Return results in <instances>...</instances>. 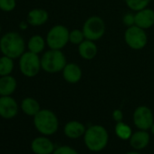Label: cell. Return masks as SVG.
Wrapping results in <instances>:
<instances>
[{
  "label": "cell",
  "instance_id": "cell-27",
  "mask_svg": "<svg viewBox=\"0 0 154 154\" xmlns=\"http://www.w3.org/2000/svg\"><path fill=\"white\" fill-rule=\"evenodd\" d=\"M122 23L127 27L132 26L135 25V14L133 13H126L122 17Z\"/></svg>",
  "mask_w": 154,
  "mask_h": 154
},
{
  "label": "cell",
  "instance_id": "cell-7",
  "mask_svg": "<svg viewBox=\"0 0 154 154\" xmlns=\"http://www.w3.org/2000/svg\"><path fill=\"white\" fill-rule=\"evenodd\" d=\"M82 30L85 34V39L96 42L104 35L106 25L101 17L92 16L85 20Z\"/></svg>",
  "mask_w": 154,
  "mask_h": 154
},
{
  "label": "cell",
  "instance_id": "cell-19",
  "mask_svg": "<svg viewBox=\"0 0 154 154\" xmlns=\"http://www.w3.org/2000/svg\"><path fill=\"white\" fill-rule=\"evenodd\" d=\"M20 108L26 115L32 117H34L41 110L39 102L32 97H26L23 99L20 104Z\"/></svg>",
  "mask_w": 154,
  "mask_h": 154
},
{
  "label": "cell",
  "instance_id": "cell-17",
  "mask_svg": "<svg viewBox=\"0 0 154 154\" xmlns=\"http://www.w3.org/2000/svg\"><path fill=\"white\" fill-rule=\"evenodd\" d=\"M79 55L87 61L93 60L98 54V47L94 41L85 39L78 45Z\"/></svg>",
  "mask_w": 154,
  "mask_h": 154
},
{
  "label": "cell",
  "instance_id": "cell-23",
  "mask_svg": "<svg viewBox=\"0 0 154 154\" xmlns=\"http://www.w3.org/2000/svg\"><path fill=\"white\" fill-rule=\"evenodd\" d=\"M126 6L133 12L148 8L150 0H124Z\"/></svg>",
  "mask_w": 154,
  "mask_h": 154
},
{
  "label": "cell",
  "instance_id": "cell-9",
  "mask_svg": "<svg viewBox=\"0 0 154 154\" xmlns=\"http://www.w3.org/2000/svg\"><path fill=\"white\" fill-rule=\"evenodd\" d=\"M133 123L139 130L148 131L154 122L152 111L145 105L138 106L133 112Z\"/></svg>",
  "mask_w": 154,
  "mask_h": 154
},
{
  "label": "cell",
  "instance_id": "cell-8",
  "mask_svg": "<svg viewBox=\"0 0 154 154\" xmlns=\"http://www.w3.org/2000/svg\"><path fill=\"white\" fill-rule=\"evenodd\" d=\"M124 41L131 49L141 50L147 45L148 43V35L146 30L135 25L127 27L124 33Z\"/></svg>",
  "mask_w": 154,
  "mask_h": 154
},
{
  "label": "cell",
  "instance_id": "cell-6",
  "mask_svg": "<svg viewBox=\"0 0 154 154\" xmlns=\"http://www.w3.org/2000/svg\"><path fill=\"white\" fill-rule=\"evenodd\" d=\"M19 69L24 76L28 78L35 77L42 70L41 57L39 54L26 51L19 58Z\"/></svg>",
  "mask_w": 154,
  "mask_h": 154
},
{
  "label": "cell",
  "instance_id": "cell-16",
  "mask_svg": "<svg viewBox=\"0 0 154 154\" xmlns=\"http://www.w3.org/2000/svg\"><path fill=\"white\" fill-rule=\"evenodd\" d=\"M48 19L49 14L46 10L43 8H34L28 12L26 21L28 22L29 26H41L46 24Z\"/></svg>",
  "mask_w": 154,
  "mask_h": 154
},
{
  "label": "cell",
  "instance_id": "cell-22",
  "mask_svg": "<svg viewBox=\"0 0 154 154\" xmlns=\"http://www.w3.org/2000/svg\"><path fill=\"white\" fill-rule=\"evenodd\" d=\"M114 131H115V134L117 135V137H119L121 140H129L132 134L131 128L123 122H116Z\"/></svg>",
  "mask_w": 154,
  "mask_h": 154
},
{
  "label": "cell",
  "instance_id": "cell-25",
  "mask_svg": "<svg viewBox=\"0 0 154 154\" xmlns=\"http://www.w3.org/2000/svg\"><path fill=\"white\" fill-rule=\"evenodd\" d=\"M17 7V0H0V10L3 12H12Z\"/></svg>",
  "mask_w": 154,
  "mask_h": 154
},
{
  "label": "cell",
  "instance_id": "cell-4",
  "mask_svg": "<svg viewBox=\"0 0 154 154\" xmlns=\"http://www.w3.org/2000/svg\"><path fill=\"white\" fill-rule=\"evenodd\" d=\"M66 63V57L62 50L49 49L41 56L42 70L48 73H56L62 72Z\"/></svg>",
  "mask_w": 154,
  "mask_h": 154
},
{
  "label": "cell",
  "instance_id": "cell-30",
  "mask_svg": "<svg viewBox=\"0 0 154 154\" xmlns=\"http://www.w3.org/2000/svg\"><path fill=\"white\" fill-rule=\"evenodd\" d=\"M125 154H140V153L138 152V151H129V152H127Z\"/></svg>",
  "mask_w": 154,
  "mask_h": 154
},
{
  "label": "cell",
  "instance_id": "cell-29",
  "mask_svg": "<svg viewBox=\"0 0 154 154\" xmlns=\"http://www.w3.org/2000/svg\"><path fill=\"white\" fill-rule=\"evenodd\" d=\"M28 26H29V24H28L27 21H22V22L19 24V28L22 29V30H26V29L28 27Z\"/></svg>",
  "mask_w": 154,
  "mask_h": 154
},
{
  "label": "cell",
  "instance_id": "cell-24",
  "mask_svg": "<svg viewBox=\"0 0 154 154\" xmlns=\"http://www.w3.org/2000/svg\"><path fill=\"white\" fill-rule=\"evenodd\" d=\"M84 40H85V34H84L83 30L78 29V28H75V29L70 31L69 42L71 44L79 45Z\"/></svg>",
  "mask_w": 154,
  "mask_h": 154
},
{
  "label": "cell",
  "instance_id": "cell-10",
  "mask_svg": "<svg viewBox=\"0 0 154 154\" xmlns=\"http://www.w3.org/2000/svg\"><path fill=\"white\" fill-rule=\"evenodd\" d=\"M19 111V105L12 96H0V117L6 120L15 118Z\"/></svg>",
  "mask_w": 154,
  "mask_h": 154
},
{
  "label": "cell",
  "instance_id": "cell-21",
  "mask_svg": "<svg viewBox=\"0 0 154 154\" xmlns=\"http://www.w3.org/2000/svg\"><path fill=\"white\" fill-rule=\"evenodd\" d=\"M14 59L6 55L0 57V76L11 74L14 70Z\"/></svg>",
  "mask_w": 154,
  "mask_h": 154
},
{
  "label": "cell",
  "instance_id": "cell-12",
  "mask_svg": "<svg viewBox=\"0 0 154 154\" xmlns=\"http://www.w3.org/2000/svg\"><path fill=\"white\" fill-rule=\"evenodd\" d=\"M63 80L71 85L79 83L83 76V71L79 64L75 63H67L62 71Z\"/></svg>",
  "mask_w": 154,
  "mask_h": 154
},
{
  "label": "cell",
  "instance_id": "cell-31",
  "mask_svg": "<svg viewBox=\"0 0 154 154\" xmlns=\"http://www.w3.org/2000/svg\"><path fill=\"white\" fill-rule=\"evenodd\" d=\"M149 130H150L151 133H152V134L154 135V122H153V124L151 125V127H150V129H149Z\"/></svg>",
  "mask_w": 154,
  "mask_h": 154
},
{
  "label": "cell",
  "instance_id": "cell-32",
  "mask_svg": "<svg viewBox=\"0 0 154 154\" xmlns=\"http://www.w3.org/2000/svg\"><path fill=\"white\" fill-rule=\"evenodd\" d=\"M1 31H2V27H1V26H0V34H1Z\"/></svg>",
  "mask_w": 154,
  "mask_h": 154
},
{
  "label": "cell",
  "instance_id": "cell-2",
  "mask_svg": "<svg viewBox=\"0 0 154 154\" xmlns=\"http://www.w3.org/2000/svg\"><path fill=\"white\" fill-rule=\"evenodd\" d=\"M86 148L93 152H99L105 149L109 141V134L105 127L95 124L88 127L84 135Z\"/></svg>",
  "mask_w": 154,
  "mask_h": 154
},
{
  "label": "cell",
  "instance_id": "cell-1",
  "mask_svg": "<svg viewBox=\"0 0 154 154\" xmlns=\"http://www.w3.org/2000/svg\"><path fill=\"white\" fill-rule=\"evenodd\" d=\"M26 44L17 32H8L0 38V52L12 59H19L26 52Z\"/></svg>",
  "mask_w": 154,
  "mask_h": 154
},
{
  "label": "cell",
  "instance_id": "cell-14",
  "mask_svg": "<svg viewBox=\"0 0 154 154\" xmlns=\"http://www.w3.org/2000/svg\"><path fill=\"white\" fill-rule=\"evenodd\" d=\"M86 127L84 123L78 121H70L63 127V133L69 139H79L84 137Z\"/></svg>",
  "mask_w": 154,
  "mask_h": 154
},
{
  "label": "cell",
  "instance_id": "cell-3",
  "mask_svg": "<svg viewBox=\"0 0 154 154\" xmlns=\"http://www.w3.org/2000/svg\"><path fill=\"white\" fill-rule=\"evenodd\" d=\"M34 125L36 131L45 136L54 134L59 128L56 114L49 109H41L34 116Z\"/></svg>",
  "mask_w": 154,
  "mask_h": 154
},
{
  "label": "cell",
  "instance_id": "cell-13",
  "mask_svg": "<svg viewBox=\"0 0 154 154\" xmlns=\"http://www.w3.org/2000/svg\"><path fill=\"white\" fill-rule=\"evenodd\" d=\"M135 26L147 30L154 26V10L149 8L135 12Z\"/></svg>",
  "mask_w": 154,
  "mask_h": 154
},
{
  "label": "cell",
  "instance_id": "cell-28",
  "mask_svg": "<svg viewBox=\"0 0 154 154\" xmlns=\"http://www.w3.org/2000/svg\"><path fill=\"white\" fill-rule=\"evenodd\" d=\"M112 119L116 122H120L123 121V112L122 110L116 109L112 112Z\"/></svg>",
  "mask_w": 154,
  "mask_h": 154
},
{
  "label": "cell",
  "instance_id": "cell-18",
  "mask_svg": "<svg viewBox=\"0 0 154 154\" xmlns=\"http://www.w3.org/2000/svg\"><path fill=\"white\" fill-rule=\"evenodd\" d=\"M17 79L11 74L0 76V96H11L17 90Z\"/></svg>",
  "mask_w": 154,
  "mask_h": 154
},
{
  "label": "cell",
  "instance_id": "cell-33",
  "mask_svg": "<svg viewBox=\"0 0 154 154\" xmlns=\"http://www.w3.org/2000/svg\"><path fill=\"white\" fill-rule=\"evenodd\" d=\"M153 54H154V49H153Z\"/></svg>",
  "mask_w": 154,
  "mask_h": 154
},
{
  "label": "cell",
  "instance_id": "cell-11",
  "mask_svg": "<svg viewBox=\"0 0 154 154\" xmlns=\"http://www.w3.org/2000/svg\"><path fill=\"white\" fill-rule=\"evenodd\" d=\"M30 147L35 154H53L55 149L54 142L45 135L35 138Z\"/></svg>",
  "mask_w": 154,
  "mask_h": 154
},
{
  "label": "cell",
  "instance_id": "cell-26",
  "mask_svg": "<svg viewBox=\"0 0 154 154\" xmlns=\"http://www.w3.org/2000/svg\"><path fill=\"white\" fill-rule=\"evenodd\" d=\"M53 154H79L75 149L68 145H63L54 149Z\"/></svg>",
  "mask_w": 154,
  "mask_h": 154
},
{
  "label": "cell",
  "instance_id": "cell-15",
  "mask_svg": "<svg viewBox=\"0 0 154 154\" xmlns=\"http://www.w3.org/2000/svg\"><path fill=\"white\" fill-rule=\"evenodd\" d=\"M149 134L147 131L138 130L135 132H132L131 138L129 139L131 147L135 150H140L145 149L149 143Z\"/></svg>",
  "mask_w": 154,
  "mask_h": 154
},
{
  "label": "cell",
  "instance_id": "cell-5",
  "mask_svg": "<svg viewBox=\"0 0 154 154\" xmlns=\"http://www.w3.org/2000/svg\"><path fill=\"white\" fill-rule=\"evenodd\" d=\"M69 29L63 25H55L49 29L45 41L49 49L62 50L69 43Z\"/></svg>",
  "mask_w": 154,
  "mask_h": 154
},
{
  "label": "cell",
  "instance_id": "cell-20",
  "mask_svg": "<svg viewBox=\"0 0 154 154\" xmlns=\"http://www.w3.org/2000/svg\"><path fill=\"white\" fill-rule=\"evenodd\" d=\"M45 45H46V41L40 35H32L28 39L26 44L27 51H30L36 54H40L41 53H43L45 48Z\"/></svg>",
  "mask_w": 154,
  "mask_h": 154
}]
</instances>
